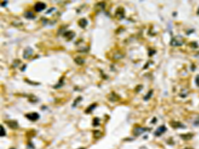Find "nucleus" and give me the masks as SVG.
<instances>
[{
	"label": "nucleus",
	"instance_id": "1",
	"mask_svg": "<svg viewBox=\"0 0 199 149\" xmlns=\"http://www.w3.org/2000/svg\"><path fill=\"white\" fill-rule=\"evenodd\" d=\"M25 117L29 120L31 121H36L39 119L40 118V115L37 113H28L25 115Z\"/></svg>",
	"mask_w": 199,
	"mask_h": 149
},
{
	"label": "nucleus",
	"instance_id": "2",
	"mask_svg": "<svg viewBox=\"0 0 199 149\" xmlns=\"http://www.w3.org/2000/svg\"><path fill=\"white\" fill-rule=\"evenodd\" d=\"M46 8V4L43 2H37L34 6V9L37 12H41Z\"/></svg>",
	"mask_w": 199,
	"mask_h": 149
},
{
	"label": "nucleus",
	"instance_id": "3",
	"mask_svg": "<svg viewBox=\"0 0 199 149\" xmlns=\"http://www.w3.org/2000/svg\"><path fill=\"white\" fill-rule=\"evenodd\" d=\"M33 51L31 47H27L23 51V57L25 59H28L29 58L31 57L33 55Z\"/></svg>",
	"mask_w": 199,
	"mask_h": 149
},
{
	"label": "nucleus",
	"instance_id": "4",
	"mask_svg": "<svg viewBox=\"0 0 199 149\" xmlns=\"http://www.w3.org/2000/svg\"><path fill=\"white\" fill-rule=\"evenodd\" d=\"M7 125L12 129H16L19 127V125L16 121H9L6 122Z\"/></svg>",
	"mask_w": 199,
	"mask_h": 149
},
{
	"label": "nucleus",
	"instance_id": "5",
	"mask_svg": "<svg viewBox=\"0 0 199 149\" xmlns=\"http://www.w3.org/2000/svg\"><path fill=\"white\" fill-rule=\"evenodd\" d=\"M74 36H75V33L74 32H72V31H67V32H65L63 34V37L66 38L68 40L72 39L74 37Z\"/></svg>",
	"mask_w": 199,
	"mask_h": 149
},
{
	"label": "nucleus",
	"instance_id": "6",
	"mask_svg": "<svg viewBox=\"0 0 199 149\" xmlns=\"http://www.w3.org/2000/svg\"><path fill=\"white\" fill-rule=\"evenodd\" d=\"M166 131V128L165 126H161L160 127H159L158 129L156 130V131L155 132V135L157 136H160L161 135H162L163 132Z\"/></svg>",
	"mask_w": 199,
	"mask_h": 149
},
{
	"label": "nucleus",
	"instance_id": "7",
	"mask_svg": "<svg viewBox=\"0 0 199 149\" xmlns=\"http://www.w3.org/2000/svg\"><path fill=\"white\" fill-rule=\"evenodd\" d=\"M88 25V21L86 20V19H80V20L78 21V25L81 28H85V27L87 26Z\"/></svg>",
	"mask_w": 199,
	"mask_h": 149
},
{
	"label": "nucleus",
	"instance_id": "8",
	"mask_svg": "<svg viewBox=\"0 0 199 149\" xmlns=\"http://www.w3.org/2000/svg\"><path fill=\"white\" fill-rule=\"evenodd\" d=\"M24 16L26 19H34L35 18V16L34 15L33 12L31 11H26L24 13Z\"/></svg>",
	"mask_w": 199,
	"mask_h": 149
},
{
	"label": "nucleus",
	"instance_id": "9",
	"mask_svg": "<svg viewBox=\"0 0 199 149\" xmlns=\"http://www.w3.org/2000/svg\"><path fill=\"white\" fill-rule=\"evenodd\" d=\"M122 8H118V9L116 10V12H115V16L116 17H119L120 19L124 18V10L121 11Z\"/></svg>",
	"mask_w": 199,
	"mask_h": 149
},
{
	"label": "nucleus",
	"instance_id": "10",
	"mask_svg": "<svg viewBox=\"0 0 199 149\" xmlns=\"http://www.w3.org/2000/svg\"><path fill=\"white\" fill-rule=\"evenodd\" d=\"M145 131H147V129H143V128H140V127L139 128H135L134 134H135V135H139L140 134H142Z\"/></svg>",
	"mask_w": 199,
	"mask_h": 149
},
{
	"label": "nucleus",
	"instance_id": "11",
	"mask_svg": "<svg viewBox=\"0 0 199 149\" xmlns=\"http://www.w3.org/2000/svg\"><path fill=\"white\" fill-rule=\"evenodd\" d=\"M96 107V103H94V104H92V105H90L88 108L86 109V110L85 111L86 113H91Z\"/></svg>",
	"mask_w": 199,
	"mask_h": 149
},
{
	"label": "nucleus",
	"instance_id": "12",
	"mask_svg": "<svg viewBox=\"0 0 199 149\" xmlns=\"http://www.w3.org/2000/svg\"><path fill=\"white\" fill-rule=\"evenodd\" d=\"M74 62L78 65H82L84 63V60L81 57H77L74 59Z\"/></svg>",
	"mask_w": 199,
	"mask_h": 149
},
{
	"label": "nucleus",
	"instance_id": "13",
	"mask_svg": "<svg viewBox=\"0 0 199 149\" xmlns=\"http://www.w3.org/2000/svg\"><path fill=\"white\" fill-rule=\"evenodd\" d=\"M100 125V119L98 117H95L93 120V125L94 127H96Z\"/></svg>",
	"mask_w": 199,
	"mask_h": 149
},
{
	"label": "nucleus",
	"instance_id": "14",
	"mask_svg": "<svg viewBox=\"0 0 199 149\" xmlns=\"http://www.w3.org/2000/svg\"><path fill=\"white\" fill-rule=\"evenodd\" d=\"M101 136L102 133L100 132V131H94V136L95 138L98 139V138H100Z\"/></svg>",
	"mask_w": 199,
	"mask_h": 149
},
{
	"label": "nucleus",
	"instance_id": "15",
	"mask_svg": "<svg viewBox=\"0 0 199 149\" xmlns=\"http://www.w3.org/2000/svg\"><path fill=\"white\" fill-rule=\"evenodd\" d=\"M5 135H6V132H5V129H4L3 126L1 125V134H0V135L2 137V136H5Z\"/></svg>",
	"mask_w": 199,
	"mask_h": 149
},
{
	"label": "nucleus",
	"instance_id": "16",
	"mask_svg": "<svg viewBox=\"0 0 199 149\" xmlns=\"http://www.w3.org/2000/svg\"><path fill=\"white\" fill-rule=\"evenodd\" d=\"M82 100V98L81 97H79V98H78L77 99H76V100H75V101H74V104H73V105H72V106H73V107H75V106H76V103H79V102H80V101H81Z\"/></svg>",
	"mask_w": 199,
	"mask_h": 149
},
{
	"label": "nucleus",
	"instance_id": "17",
	"mask_svg": "<svg viewBox=\"0 0 199 149\" xmlns=\"http://www.w3.org/2000/svg\"><path fill=\"white\" fill-rule=\"evenodd\" d=\"M151 94H152V91H150V92L148 93V94H147V95H145L146 97L144 98V99H145V100H147V99H149L150 98V97H151L150 95H151Z\"/></svg>",
	"mask_w": 199,
	"mask_h": 149
},
{
	"label": "nucleus",
	"instance_id": "18",
	"mask_svg": "<svg viewBox=\"0 0 199 149\" xmlns=\"http://www.w3.org/2000/svg\"><path fill=\"white\" fill-rule=\"evenodd\" d=\"M27 148H28V149H35V147H34L32 143H30V144L28 145Z\"/></svg>",
	"mask_w": 199,
	"mask_h": 149
},
{
	"label": "nucleus",
	"instance_id": "19",
	"mask_svg": "<svg viewBox=\"0 0 199 149\" xmlns=\"http://www.w3.org/2000/svg\"><path fill=\"white\" fill-rule=\"evenodd\" d=\"M7 3H8V2H7V1H4L3 3H1V6H2V7H5V6L7 5Z\"/></svg>",
	"mask_w": 199,
	"mask_h": 149
},
{
	"label": "nucleus",
	"instance_id": "20",
	"mask_svg": "<svg viewBox=\"0 0 199 149\" xmlns=\"http://www.w3.org/2000/svg\"><path fill=\"white\" fill-rule=\"evenodd\" d=\"M84 149V148H80V149Z\"/></svg>",
	"mask_w": 199,
	"mask_h": 149
},
{
	"label": "nucleus",
	"instance_id": "21",
	"mask_svg": "<svg viewBox=\"0 0 199 149\" xmlns=\"http://www.w3.org/2000/svg\"><path fill=\"white\" fill-rule=\"evenodd\" d=\"M198 14H199V11H198Z\"/></svg>",
	"mask_w": 199,
	"mask_h": 149
},
{
	"label": "nucleus",
	"instance_id": "22",
	"mask_svg": "<svg viewBox=\"0 0 199 149\" xmlns=\"http://www.w3.org/2000/svg\"><path fill=\"white\" fill-rule=\"evenodd\" d=\"M13 149V148H11V149Z\"/></svg>",
	"mask_w": 199,
	"mask_h": 149
}]
</instances>
